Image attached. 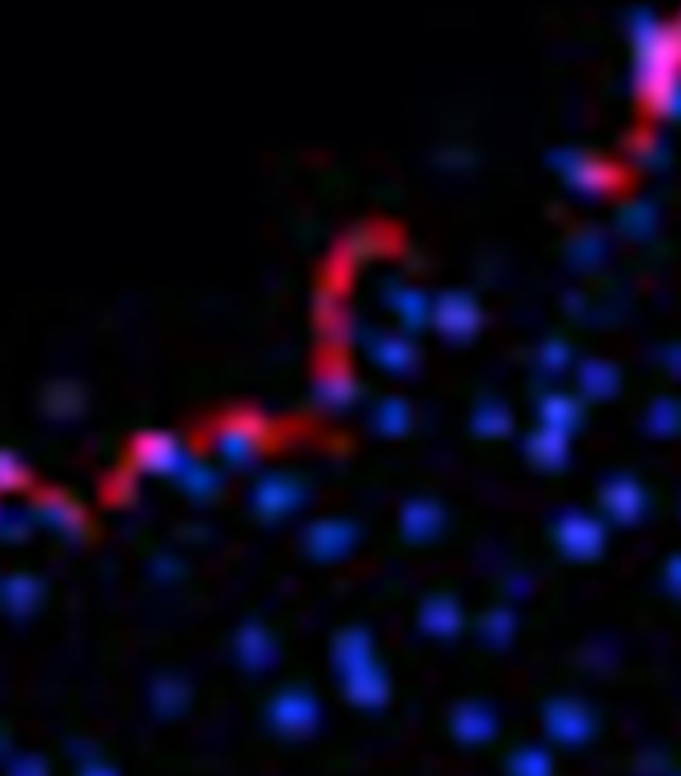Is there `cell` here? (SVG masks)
Wrapping results in <instances>:
<instances>
[{"label": "cell", "mask_w": 681, "mask_h": 776, "mask_svg": "<svg viewBox=\"0 0 681 776\" xmlns=\"http://www.w3.org/2000/svg\"><path fill=\"white\" fill-rule=\"evenodd\" d=\"M305 500V480L293 473H269L253 485V509L261 517H285Z\"/></svg>", "instance_id": "2"}, {"label": "cell", "mask_w": 681, "mask_h": 776, "mask_svg": "<svg viewBox=\"0 0 681 776\" xmlns=\"http://www.w3.org/2000/svg\"><path fill=\"white\" fill-rule=\"evenodd\" d=\"M377 352V357H381V364H405V360H409V348L405 345H397V340H389V336H381V340H373V345H369Z\"/></svg>", "instance_id": "11"}, {"label": "cell", "mask_w": 681, "mask_h": 776, "mask_svg": "<svg viewBox=\"0 0 681 776\" xmlns=\"http://www.w3.org/2000/svg\"><path fill=\"white\" fill-rule=\"evenodd\" d=\"M188 449L169 432H141L129 449V461L137 468H149V473H176V464L185 461Z\"/></svg>", "instance_id": "3"}, {"label": "cell", "mask_w": 681, "mask_h": 776, "mask_svg": "<svg viewBox=\"0 0 681 776\" xmlns=\"http://www.w3.org/2000/svg\"><path fill=\"white\" fill-rule=\"evenodd\" d=\"M269 429L273 425L261 417V413H253V408H236V413H229V417L217 425L212 444H217V452H221V461L245 464L249 456H257V452L269 444Z\"/></svg>", "instance_id": "1"}, {"label": "cell", "mask_w": 681, "mask_h": 776, "mask_svg": "<svg viewBox=\"0 0 681 776\" xmlns=\"http://www.w3.org/2000/svg\"><path fill=\"white\" fill-rule=\"evenodd\" d=\"M33 517L48 529H60V533L81 536L84 533V512L77 509V500H69L57 488H41L33 497Z\"/></svg>", "instance_id": "4"}, {"label": "cell", "mask_w": 681, "mask_h": 776, "mask_svg": "<svg viewBox=\"0 0 681 776\" xmlns=\"http://www.w3.org/2000/svg\"><path fill=\"white\" fill-rule=\"evenodd\" d=\"M36 592H41V580H33V577H12L4 589H0V597H9L16 609H24V604L33 601Z\"/></svg>", "instance_id": "10"}, {"label": "cell", "mask_w": 681, "mask_h": 776, "mask_svg": "<svg viewBox=\"0 0 681 776\" xmlns=\"http://www.w3.org/2000/svg\"><path fill=\"white\" fill-rule=\"evenodd\" d=\"M41 405H45L48 417H57V420L81 417V413H84V393H81V384H69V381L48 384L45 396H41Z\"/></svg>", "instance_id": "7"}, {"label": "cell", "mask_w": 681, "mask_h": 776, "mask_svg": "<svg viewBox=\"0 0 681 776\" xmlns=\"http://www.w3.org/2000/svg\"><path fill=\"white\" fill-rule=\"evenodd\" d=\"M318 396H321V405H330V408H345L357 396V381H353V372L345 369V360H325V369H321V377H318Z\"/></svg>", "instance_id": "6"}, {"label": "cell", "mask_w": 681, "mask_h": 776, "mask_svg": "<svg viewBox=\"0 0 681 776\" xmlns=\"http://www.w3.org/2000/svg\"><path fill=\"white\" fill-rule=\"evenodd\" d=\"M176 476H181V485H185L193 497H209L212 488L221 485V473H217V468H212L205 456H193V452H188L185 461L176 464Z\"/></svg>", "instance_id": "8"}, {"label": "cell", "mask_w": 681, "mask_h": 776, "mask_svg": "<svg viewBox=\"0 0 681 776\" xmlns=\"http://www.w3.org/2000/svg\"><path fill=\"white\" fill-rule=\"evenodd\" d=\"M377 425L397 432L401 425H405V405H397V401H381V408H377Z\"/></svg>", "instance_id": "12"}, {"label": "cell", "mask_w": 681, "mask_h": 776, "mask_svg": "<svg viewBox=\"0 0 681 776\" xmlns=\"http://www.w3.org/2000/svg\"><path fill=\"white\" fill-rule=\"evenodd\" d=\"M28 485V468L12 449H0V488H21Z\"/></svg>", "instance_id": "9"}, {"label": "cell", "mask_w": 681, "mask_h": 776, "mask_svg": "<svg viewBox=\"0 0 681 776\" xmlns=\"http://www.w3.org/2000/svg\"><path fill=\"white\" fill-rule=\"evenodd\" d=\"M353 541H357V524H353L349 517H325V521H313L305 533V545L318 556H340Z\"/></svg>", "instance_id": "5"}]
</instances>
